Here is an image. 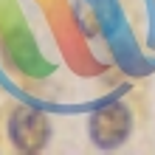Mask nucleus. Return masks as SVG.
<instances>
[{"label":"nucleus","mask_w":155,"mask_h":155,"mask_svg":"<svg viewBox=\"0 0 155 155\" xmlns=\"http://www.w3.org/2000/svg\"><path fill=\"white\" fill-rule=\"evenodd\" d=\"M8 135H12L14 147L20 152H37L45 147L51 135L48 118L34 107H17L12 113V121H8Z\"/></svg>","instance_id":"1"},{"label":"nucleus","mask_w":155,"mask_h":155,"mask_svg":"<svg viewBox=\"0 0 155 155\" xmlns=\"http://www.w3.org/2000/svg\"><path fill=\"white\" fill-rule=\"evenodd\" d=\"M127 135H130V113H127L124 104H107L93 113V118H90V138L102 150L118 147Z\"/></svg>","instance_id":"2"}]
</instances>
